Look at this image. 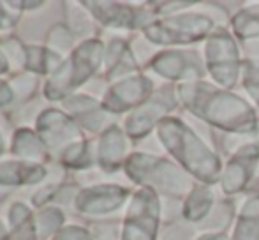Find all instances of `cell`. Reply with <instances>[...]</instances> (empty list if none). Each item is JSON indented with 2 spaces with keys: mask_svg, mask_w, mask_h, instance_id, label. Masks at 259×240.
Wrapping results in <instances>:
<instances>
[{
  "mask_svg": "<svg viewBox=\"0 0 259 240\" xmlns=\"http://www.w3.org/2000/svg\"><path fill=\"white\" fill-rule=\"evenodd\" d=\"M171 127V148L175 147V154L178 155L180 163L189 168L192 175H196L199 180L215 182L219 177L221 163L217 155L211 154L210 150L192 134L187 127L182 124V120H175V124H169Z\"/></svg>",
  "mask_w": 259,
  "mask_h": 240,
  "instance_id": "2",
  "label": "cell"
},
{
  "mask_svg": "<svg viewBox=\"0 0 259 240\" xmlns=\"http://www.w3.org/2000/svg\"><path fill=\"white\" fill-rule=\"evenodd\" d=\"M182 89L191 92L189 96L180 94L185 99V104H189L194 113L210 120L211 124H217L224 129L242 131V133H249L256 127L254 111L240 97L229 92H219V90H210L205 94L201 85L182 87Z\"/></svg>",
  "mask_w": 259,
  "mask_h": 240,
  "instance_id": "1",
  "label": "cell"
},
{
  "mask_svg": "<svg viewBox=\"0 0 259 240\" xmlns=\"http://www.w3.org/2000/svg\"><path fill=\"white\" fill-rule=\"evenodd\" d=\"M245 87L250 96L259 103V62H247L245 65Z\"/></svg>",
  "mask_w": 259,
  "mask_h": 240,
  "instance_id": "6",
  "label": "cell"
},
{
  "mask_svg": "<svg viewBox=\"0 0 259 240\" xmlns=\"http://www.w3.org/2000/svg\"><path fill=\"white\" fill-rule=\"evenodd\" d=\"M235 240H259V198L247 199Z\"/></svg>",
  "mask_w": 259,
  "mask_h": 240,
  "instance_id": "4",
  "label": "cell"
},
{
  "mask_svg": "<svg viewBox=\"0 0 259 240\" xmlns=\"http://www.w3.org/2000/svg\"><path fill=\"white\" fill-rule=\"evenodd\" d=\"M208 64H210L211 74L222 85H235L238 62H236V46L228 34L211 35L206 46Z\"/></svg>",
  "mask_w": 259,
  "mask_h": 240,
  "instance_id": "3",
  "label": "cell"
},
{
  "mask_svg": "<svg viewBox=\"0 0 259 240\" xmlns=\"http://www.w3.org/2000/svg\"><path fill=\"white\" fill-rule=\"evenodd\" d=\"M235 28L240 35H247V37H256L259 35V14L252 16L249 13H242L240 16L235 18Z\"/></svg>",
  "mask_w": 259,
  "mask_h": 240,
  "instance_id": "5",
  "label": "cell"
}]
</instances>
